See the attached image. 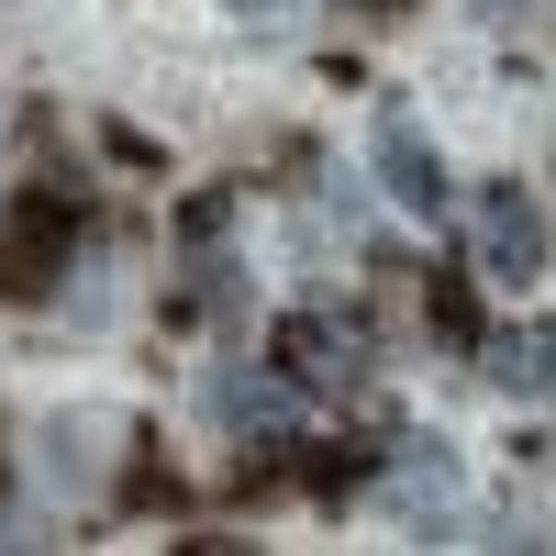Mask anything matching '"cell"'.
Instances as JSON below:
<instances>
[{
  "label": "cell",
  "mask_w": 556,
  "mask_h": 556,
  "mask_svg": "<svg viewBox=\"0 0 556 556\" xmlns=\"http://www.w3.org/2000/svg\"><path fill=\"white\" fill-rule=\"evenodd\" d=\"M367 146H379V190H390V201H412V212H434V201H445V167H434L424 123H412L401 101L379 112V134H367Z\"/></svg>",
  "instance_id": "277c9868"
},
{
  "label": "cell",
  "mask_w": 556,
  "mask_h": 556,
  "mask_svg": "<svg viewBox=\"0 0 556 556\" xmlns=\"http://www.w3.org/2000/svg\"><path fill=\"white\" fill-rule=\"evenodd\" d=\"M212 412H223V424H278L290 390H267V379H212Z\"/></svg>",
  "instance_id": "8992f818"
},
{
  "label": "cell",
  "mask_w": 556,
  "mask_h": 556,
  "mask_svg": "<svg viewBox=\"0 0 556 556\" xmlns=\"http://www.w3.org/2000/svg\"><path fill=\"white\" fill-rule=\"evenodd\" d=\"M235 12H245L256 34H290V23H301V0H235Z\"/></svg>",
  "instance_id": "52a82bcc"
},
{
  "label": "cell",
  "mask_w": 556,
  "mask_h": 556,
  "mask_svg": "<svg viewBox=\"0 0 556 556\" xmlns=\"http://www.w3.org/2000/svg\"><path fill=\"white\" fill-rule=\"evenodd\" d=\"M468 245H479V278L523 290V278L545 267V212H534L523 190H479V212H468Z\"/></svg>",
  "instance_id": "6da1fadb"
},
{
  "label": "cell",
  "mask_w": 556,
  "mask_h": 556,
  "mask_svg": "<svg viewBox=\"0 0 556 556\" xmlns=\"http://www.w3.org/2000/svg\"><path fill=\"white\" fill-rule=\"evenodd\" d=\"M278 356H290V379H301V390H345L356 367H367V334H356L345 312H290Z\"/></svg>",
  "instance_id": "3957f363"
},
{
  "label": "cell",
  "mask_w": 556,
  "mask_h": 556,
  "mask_svg": "<svg viewBox=\"0 0 556 556\" xmlns=\"http://www.w3.org/2000/svg\"><path fill=\"white\" fill-rule=\"evenodd\" d=\"M45 267H67V201L56 190L0 212V290H45Z\"/></svg>",
  "instance_id": "7a4b0ae2"
},
{
  "label": "cell",
  "mask_w": 556,
  "mask_h": 556,
  "mask_svg": "<svg viewBox=\"0 0 556 556\" xmlns=\"http://www.w3.org/2000/svg\"><path fill=\"white\" fill-rule=\"evenodd\" d=\"M490 390L545 401L556 390V334H490Z\"/></svg>",
  "instance_id": "5b68a950"
}]
</instances>
